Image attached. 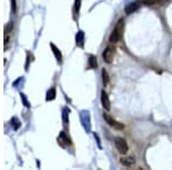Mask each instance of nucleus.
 Wrapping results in <instances>:
<instances>
[{"label": "nucleus", "instance_id": "nucleus-17", "mask_svg": "<svg viewBox=\"0 0 172 170\" xmlns=\"http://www.w3.org/2000/svg\"><path fill=\"white\" fill-rule=\"evenodd\" d=\"M12 9L13 11L16 9V0H12Z\"/></svg>", "mask_w": 172, "mask_h": 170}, {"label": "nucleus", "instance_id": "nucleus-13", "mask_svg": "<svg viewBox=\"0 0 172 170\" xmlns=\"http://www.w3.org/2000/svg\"><path fill=\"white\" fill-rule=\"evenodd\" d=\"M141 3L147 5V6H150V5H156V4H161L162 0H141Z\"/></svg>", "mask_w": 172, "mask_h": 170}, {"label": "nucleus", "instance_id": "nucleus-16", "mask_svg": "<svg viewBox=\"0 0 172 170\" xmlns=\"http://www.w3.org/2000/svg\"><path fill=\"white\" fill-rule=\"evenodd\" d=\"M79 8H80V0H76V5H75V11H76V13L79 12Z\"/></svg>", "mask_w": 172, "mask_h": 170}, {"label": "nucleus", "instance_id": "nucleus-18", "mask_svg": "<svg viewBox=\"0 0 172 170\" xmlns=\"http://www.w3.org/2000/svg\"><path fill=\"white\" fill-rule=\"evenodd\" d=\"M164 1H167V0H162V3H164Z\"/></svg>", "mask_w": 172, "mask_h": 170}, {"label": "nucleus", "instance_id": "nucleus-9", "mask_svg": "<svg viewBox=\"0 0 172 170\" xmlns=\"http://www.w3.org/2000/svg\"><path fill=\"white\" fill-rule=\"evenodd\" d=\"M84 38H85V35L83 31H78V33L76 35V44L77 46L79 47H84Z\"/></svg>", "mask_w": 172, "mask_h": 170}, {"label": "nucleus", "instance_id": "nucleus-1", "mask_svg": "<svg viewBox=\"0 0 172 170\" xmlns=\"http://www.w3.org/2000/svg\"><path fill=\"white\" fill-rule=\"evenodd\" d=\"M123 32H124V20L120 19L117 22V24L115 25V28H114V30H112V32H111V35L109 37V40L111 42L119 41L120 38H122V36H123Z\"/></svg>", "mask_w": 172, "mask_h": 170}, {"label": "nucleus", "instance_id": "nucleus-5", "mask_svg": "<svg viewBox=\"0 0 172 170\" xmlns=\"http://www.w3.org/2000/svg\"><path fill=\"white\" fill-rule=\"evenodd\" d=\"M139 7H140V4H139V3H137V1L130 3V4H127V5L125 6V13H126V14H132V13H134L136 11H138Z\"/></svg>", "mask_w": 172, "mask_h": 170}, {"label": "nucleus", "instance_id": "nucleus-11", "mask_svg": "<svg viewBox=\"0 0 172 170\" xmlns=\"http://www.w3.org/2000/svg\"><path fill=\"white\" fill-rule=\"evenodd\" d=\"M51 47L53 48L52 51H53V53H54V55H55V58H56V60L59 61V62H61V60H62V54H61V52H60V50L54 45V44H51Z\"/></svg>", "mask_w": 172, "mask_h": 170}, {"label": "nucleus", "instance_id": "nucleus-3", "mask_svg": "<svg viewBox=\"0 0 172 170\" xmlns=\"http://www.w3.org/2000/svg\"><path fill=\"white\" fill-rule=\"evenodd\" d=\"M103 118L106 120V122L110 125V126H112L114 129H116V130H123L124 129V124L123 123H119V122H117L116 120H114L109 114H103Z\"/></svg>", "mask_w": 172, "mask_h": 170}, {"label": "nucleus", "instance_id": "nucleus-4", "mask_svg": "<svg viewBox=\"0 0 172 170\" xmlns=\"http://www.w3.org/2000/svg\"><path fill=\"white\" fill-rule=\"evenodd\" d=\"M114 56H115V47H112V46L106 47V50H105L103 53H102V58H103L105 62L111 63L112 60H114Z\"/></svg>", "mask_w": 172, "mask_h": 170}, {"label": "nucleus", "instance_id": "nucleus-15", "mask_svg": "<svg viewBox=\"0 0 172 170\" xmlns=\"http://www.w3.org/2000/svg\"><path fill=\"white\" fill-rule=\"evenodd\" d=\"M68 114H69V109L64 108L63 109V122H64V124L68 123Z\"/></svg>", "mask_w": 172, "mask_h": 170}, {"label": "nucleus", "instance_id": "nucleus-7", "mask_svg": "<svg viewBox=\"0 0 172 170\" xmlns=\"http://www.w3.org/2000/svg\"><path fill=\"white\" fill-rule=\"evenodd\" d=\"M134 162H136V160L132 156H124L120 159V163L125 167H132L134 164Z\"/></svg>", "mask_w": 172, "mask_h": 170}, {"label": "nucleus", "instance_id": "nucleus-2", "mask_svg": "<svg viewBox=\"0 0 172 170\" xmlns=\"http://www.w3.org/2000/svg\"><path fill=\"white\" fill-rule=\"evenodd\" d=\"M115 146L117 148V151L120 153V154H126L127 151H128V146H127V143L124 138H120V137H117L115 138Z\"/></svg>", "mask_w": 172, "mask_h": 170}, {"label": "nucleus", "instance_id": "nucleus-10", "mask_svg": "<svg viewBox=\"0 0 172 170\" xmlns=\"http://www.w3.org/2000/svg\"><path fill=\"white\" fill-rule=\"evenodd\" d=\"M89 67L90 69H95L98 67V60H97V56L94 55H90L89 58Z\"/></svg>", "mask_w": 172, "mask_h": 170}, {"label": "nucleus", "instance_id": "nucleus-12", "mask_svg": "<svg viewBox=\"0 0 172 170\" xmlns=\"http://www.w3.org/2000/svg\"><path fill=\"white\" fill-rule=\"evenodd\" d=\"M55 96H56V91L55 89H51L48 92H47V97H46V100L47 101H51V100H54L55 99Z\"/></svg>", "mask_w": 172, "mask_h": 170}, {"label": "nucleus", "instance_id": "nucleus-14", "mask_svg": "<svg viewBox=\"0 0 172 170\" xmlns=\"http://www.w3.org/2000/svg\"><path fill=\"white\" fill-rule=\"evenodd\" d=\"M102 80H103V85H106L109 83V77H108V72L106 69H102Z\"/></svg>", "mask_w": 172, "mask_h": 170}, {"label": "nucleus", "instance_id": "nucleus-8", "mask_svg": "<svg viewBox=\"0 0 172 170\" xmlns=\"http://www.w3.org/2000/svg\"><path fill=\"white\" fill-rule=\"evenodd\" d=\"M59 143L61 144V146H67V145H70L71 144V141H70V139L67 137V135L64 133V132H60V136H59Z\"/></svg>", "mask_w": 172, "mask_h": 170}, {"label": "nucleus", "instance_id": "nucleus-6", "mask_svg": "<svg viewBox=\"0 0 172 170\" xmlns=\"http://www.w3.org/2000/svg\"><path fill=\"white\" fill-rule=\"evenodd\" d=\"M101 104H102L105 109H107V110L110 109V100H109V97H108L106 91L101 92Z\"/></svg>", "mask_w": 172, "mask_h": 170}]
</instances>
